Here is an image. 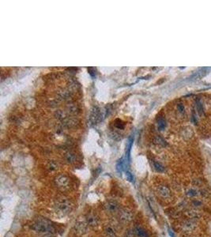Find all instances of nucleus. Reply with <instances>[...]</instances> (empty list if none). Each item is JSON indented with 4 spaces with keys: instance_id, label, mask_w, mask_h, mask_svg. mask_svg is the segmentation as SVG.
<instances>
[{
    "instance_id": "1",
    "label": "nucleus",
    "mask_w": 211,
    "mask_h": 237,
    "mask_svg": "<svg viewBox=\"0 0 211 237\" xmlns=\"http://www.w3.org/2000/svg\"><path fill=\"white\" fill-rule=\"evenodd\" d=\"M32 229L36 232L40 233H53L55 228L52 225L44 220H37L36 222L33 223L30 226Z\"/></svg>"
},
{
    "instance_id": "2",
    "label": "nucleus",
    "mask_w": 211,
    "mask_h": 237,
    "mask_svg": "<svg viewBox=\"0 0 211 237\" xmlns=\"http://www.w3.org/2000/svg\"><path fill=\"white\" fill-rule=\"evenodd\" d=\"M55 207L59 212L63 214H67V213H70V211L72 210V204L68 199L61 198L56 201Z\"/></svg>"
},
{
    "instance_id": "3",
    "label": "nucleus",
    "mask_w": 211,
    "mask_h": 237,
    "mask_svg": "<svg viewBox=\"0 0 211 237\" xmlns=\"http://www.w3.org/2000/svg\"><path fill=\"white\" fill-rule=\"evenodd\" d=\"M55 184L58 186V188L61 190H66L69 188L70 179L65 175H59L55 178Z\"/></svg>"
},
{
    "instance_id": "4",
    "label": "nucleus",
    "mask_w": 211,
    "mask_h": 237,
    "mask_svg": "<svg viewBox=\"0 0 211 237\" xmlns=\"http://www.w3.org/2000/svg\"><path fill=\"white\" fill-rule=\"evenodd\" d=\"M133 217H134L133 213L129 209H123L119 213V217L122 222H129L133 219Z\"/></svg>"
},
{
    "instance_id": "5",
    "label": "nucleus",
    "mask_w": 211,
    "mask_h": 237,
    "mask_svg": "<svg viewBox=\"0 0 211 237\" xmlns=\"http://www.w3.org/2000/svg\"><path fill=\"white\" fill-rule=\"evenodd\" d=\"M86 222L87 223V225H89V227H96L99 224V218L96 214L90 213L86 216Z\"/></svg>"
},
{
    "instance_id": "6",
    "label": "nucleus",
    "mask_w": 211,
    "mask_h": 237,
    "mask_svg": "<svg viewBox=\"0 0 211 237\" xmlns=\"http://www.w3.org/2000/svg\"><path fill=\"white\" fill-rule=\"evenodd\" d=\"M209 70H210V69L207 67L202 68V69L198 70L197 72L194 73L192 76H191L190 78H191V81L199 80V79H201V78H202V77H205V76L207 74V73H208Z\"/></svg>"
},
{
    "instance_id": "7",
    "label": "nucleus",
    "mask_w": 211,
    "mask_h": 237,
    "mask_svg": "<svg viewBox=\"0 0 211 237\" xmlns=\"http://www.w3.org/2000/svg\"><path fill=\"white\" fill-rule=\"evenodd\" d=\"M105 210L108 213H115L119 210V203L116 201L111 200L105 204Z\"/></svg>"
},
{
    "instance_id": "8",
    "label": "nucleus",
    "mask_w": 211,
    "mask_h": 237,
    "mask_svg": "<svg viewBox=\"0 0 211 237\" xmlns=\"http://www.w3.org/2000/svg\"><path fill=\"white\" fill-rule=\"evenodd\" d=\"M75 231H76L78 233H80V234H85V233H86L87 231H88L89 225H87L86 222L78 221V222L75 224Z\"/></svg>"
},
{
    "instance_id": "9",
    "label": "nucleus",
    "mask_w": 211,
    "mask_h": 237,
    "mask_svg": "<svg viewBox=\"0 0 211 237\" xmlns=\"http://www.w3.org/2000/svg\"><path fill=\"white\" fill-rule=\"evenodd\" d=\"M157 193L162 198H168L171 195L170 189L165 185H161L157 187Z\"/></svg>"
},
{
    "instance_id": "10",
    "label": "nucleus",
    "mask_w": 211,
    "mask_h": 237,
    "mask_svg": "<svg viewBox=\"0 0 211 237\" xmlns=\"http://www.w3.org/2000/svg\"><path fill=\"white\" fill-rule=\"evenodd\" d=\"M195 227H196V225L192 220H186V221L183 223L182 225L183 231L186 232H192L195 228Z\"/></svg>"
},
{
    "instance_id": "11",
    "label": "nucleus",
    "mask_w": 211,
    "mask_h": 237,
    "mask_svg": "<svg viewBox=\"0 0 211 237\" xmlns=\"http://www.w3.org/2000/svg\"><path fill=\"white\" fill-rule=\"evenodd\" d=\"M134 232L136 237H148V234L144 228L141 227H136L134 229Z\"/></svg>"
},
{
    "instance_id": "12",
    "label": "nucleus",
    "mask_w": 211,
    "mask_h": 237,
    "mask_svg": "<svg viewBox=\"0 0 211 237\" xmlns=\"http://www.w3.org/2000/svg\"><path fill=\"white\" fill-rule=\"evenodd\" d=\"M105 233L109 237H113L115 236V228L112 225H107L105 227Z\"/></svg>"
},
{
    "instance_id": "13",
    "label": "nucleus",
    "mask_w": 211,
    "mask_h": 237,
    "mask_svg": "<svg viewBox=\"0 0 211 237\" xmlns=\"http://www.w3.org/2000/svg\"><path fill=\"white\" fill-rule=\"evenodd\" d=\"M65 160L68 163H73L75 161V155L70 152H68L65 155Z\"/></svg>"
},
{
    "instance_id": "14",
    "label": "nucleus",
    "mask_w": 211,
    "mask_h": 237,
    "mask_svg": "<svg viewBox=\"0 0 211 237\" xmlns=\"http://www.w3.org/2000/svg\"><path fill=\"white\" fill-rule=\"evenodd\" d=\"M165 126H166V122L165 120V119L163 118L159 119L158 121H157V126H158L159 130L162 131V130L165 129Z\"/></svg>"
},
{
    "instance_id": "15",
    "label": "nucleus",
    "mask_w": 211,
    "mask_h": 237,
    "mask_svg": "<svg viewBox=\"0 0 211 237\" xmlns=\"http://www.w3.org/2000/svg\"><path fill=\"white\" fill-rule=\"evenodd\" d=\"M154 166L155 168V169L159 172H163L165 171V167L163 165H161V163L157 162V161H154Z\"/></svg>"
},
{
    "instance_id": "16",
    "label": "nucleus",
    "mask_w": 211,
    "mask_h": 237,
    "mask_svg": "<svg viewBox=\"0 0 211 237\" xmlns=\"http://www.w3.org/2000/svg\"><path fill=\"white\" fill-rule=\"evenodd\" d=\"M57 168H58L57 164L55 162H54V161H50V162L48 163V168L50 170V171H55V170L57 169Z\"/></svg>"
},
{
    "instance_id": "17",
    "label": "nucleus",
    "mask_w": 211,
    "mask_h": 237,
    "mask_svg": "<svg viewBox=\"0 0 211 237\" xmlns=\"http://www.w3.org/2000/svg\"><path fill=\"white\" fill-rule=\"evenodd\" d=\"M186 194H187L188 197H194L198 194V192H197L196 190L194 189H189L187 190V192H186Z\"/></svg>"
},
{
    "instance_id": "18",
    "label": "nucleus",
    "mask_w": 211,
    "mask_h": 237,
    "mask_svg": "<svg viewBox=\"0 0 211 237\" xmlns=\"http://www.w3.org/2000/svg\"><path fill=\"white\" fill-rule=\"evenodd\" d=\"M123 160H119L116 165V170L119 173H121L123 172Z\"/></svg>"
},
{
    "instance_id": "19",
    "label": "nucleus",
    "mask_w": 211,
    "mask_h": 237,
    "mask_svg": "<svg viewBox=\"0 0 211 237\" xmlns=\"http://www.w3.org/2000/svg\"><path fill=\"white\" fill-rule=\"evenodd\" d=\"M115 126H116V127L119 129H122V128H123L124 125H123V124H122V121H120V119H118V120H116Z\"/></svg>"
},
{
    "instance_id": "20",
    "label": "nucleus",
    "mask_w": 211,
    "mask_h": 237,
    "mask_svg": "<svg viewBox=\"0 0 211 237\" xmlns=\"http://www.w3.org/2000/svg\"><path fill=\"white\" fill-rule=\"evenodd\" d=\"M197 108H198V111H199V113L201 114L202 113V111H203V108H202V105L200 102H198L197 104Z\"/></svg>"
},
{
    "instance_id": "21",
    "label": "nucleus",
    "mask_w": 211,
    "mask_h": 237,
    "mask_svg": "<svg viewBox=\"0 0 211 237\" xmlns=\"http://www.w3.org/2000/svg\"><path fill=\"white\" fill-rule=\"evenodd\" d=\"M127 179H129L130 181L133 182V179H134V178H133V175H132L131 172H127Z\"/></svg>"
},
{
    "instance_id": "22",
    "label": "nucleus",
    "mask_w": 211,
    "mask_h": 237,
    "mask_svg": "<svg viewBox=\"0 0 211 237\" xmlns=\"http://www.w3.org/2000/svg\"><path fill=\"white\" fill-rule=\"evenodd\" d=\"M178 109H179V111H180L181 113H183V111H184V106H183V104H178Z\"/></svg>"
},
{
    "instance_id": "23",
    "label": "nucleus",
    "mask_w": 211,
    "mask_h": 237,
    "mask_svg": "<svg viewBox=\"0 0 211 237\" xmlns=\"http://www.w3.org/2000/svg\"><path fill=\"white\" fill-rule=\"evenodd\" d=\"M44 237H53V236L51 234H48V235H46L45 236H44Z\"/></svg>"
}]
</instances>
